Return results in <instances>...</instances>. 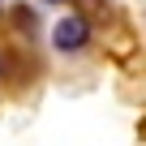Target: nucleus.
I'll use <instances>...</instances> for the list:
<instances>
[{
    "label": "nucleus",
    "mask_w": 146,
    "mask_h": 146,
    "mask_svg": "<svg viewBox=\"0 0 146 146\" xmlns=\"http://www.w3.org/2000/svg\"><path fill=\"white\" fill-rule=\"evenodd\" d=\"M52 43H56V52H82L90 43V22L82 13H64L52 26Z\"/></svg>",
    "instance_id": "obj_1"
},
{
    "label": "nucleus",
    "mask_w": 146,
    "mask_h": 146,
    "mask_svg": "<svg viewBox=\"0 0 146 146\" xmlns=\"http://www.w3.org/2000/svg\"><path fill=\"white\" fill-rule=\"evenodd\" d=\"M13 22H17L26 35H35V30H39V17H35L30 9H13Z\"/></svg>",
    "instance_id": "obj_2"
},
{
    "label": "nucleus",
    "mask_w": 146,
    "mask_h": 146,
    "mask_svg": "<svg viewBox=\"0 0 146 146\" xmlns=\"http://www.w3.org/2000/svg\"><path fill=\"white\" fill-rule=\"evenodd\" d=\"M0 73H5V56H0Z\"/></svg>",
    "instance_id": "obj_3"
},
{
    "label": "nucleus",
    "mask_w": 146,
    "mask_h": 146,
    "mask_svg": "<svg viewBox=\"0 0 146 146\" xmlns=\"http://www.w3.org/2000/svg\"><path fill=\"white\" fill-rule=\"evenodd\" d=\"M52 5H64V0H52Z\"/></svg>",
    "instance_id": "obj_4"
}]
</instances>
